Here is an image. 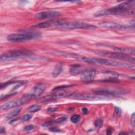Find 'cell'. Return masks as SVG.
Masks as SVG:
<instances>
[{
	"label": "cell",
	"instance_id": "6da1fadb",
	"mask_svg": "<svg viewBox=\"0 0 135 135\" xmlns=\"http://www.w3.org/2000/svg\"><path fill=\"white\" fill-rule=\"evenodd\" d=\"M135 4V1H128L118 4L116 6L109 9H104L98 11L94 14L96 17L107 15H129L134 13V9L132 8Z\"/></svg>",
	"mask_w": 135,
	"mask_h": 135
},
{
	"label": "cell",
	"instance_id": "7a4b0ae2",
	"mask_svg": "<svg viewBox=\"0 0 135 135\" xmlns=\"http://www.w3.org/2000/svg\"><path fill=\"white\" fill-rule=\"evenodd\" d=\"M81 60L87 63L96 64V65H105L108 66H112L115 67L120 68H124L127 69H134V64L131 63L122 62L120 61H112L105 59H100L97 58H91L82 57Z\"/></svg>",
	"mask_w": 135,
	"mask_h": 135
},
{
	"label": "cell",
	"instance_id": "3957f363",
	"mask_svg": "<svg viewBox=\"0 0 135 135\" xmlns=\"http://www.w3.org/2000/svg\"><path fill=\"white\" fill-rule=\"evenodd\" d=\"M93 52L100 56L107 57L109 58L119 59L122 61L129 62L131 63L134 64V58L128 54H125L119 52H111V51H105L95 50L93 51Z\"/></svg>",
	"mask_w": 135,
	"mask_h": 135
},
{
	"label": "cell",
	"instance_id": "277c9868",
	"mask_svg": "<svg viewBox=\"0 0 135 135\" xmlns=\"http://www.w3.org/2000/svg\"><path fill=\"white\" fill-rule=\"evenodd\" d=\"M32 53L28 50H12L8 53L1 54V57H0V61H1V62H3L15 60L20 58H24L26 57H30Z\"/></svg>",
	"mask_w": 135,
	"mask_h": 135
},
{
	"label": "cell",
	"instance_id": "5b68a950",
	"mask_svg": "<svg viewBox=\"0 0 135 135\" xmlns=\"http://www.w3.org/2000/svg\"><path fill=\"white\" fill-rule=\"evenodd\" d=\"M68 98L80 100H100L109 99L107 97L104 96V95L95 93L91 94L80 92H70Z\"/></svg>",
	"mask_w": 135,
	"mask_h": 135
},
{
	"label": "cell",
	"instance_id": "8992f818",
	"mask_svg": "<svg viewBox=\"0 0 135 135\" xmlns=\"http://www.w3.org/2000/svg\"><path fill=\"white\" fill-rule=\"evenodd\" d=\"M39 34L35 32L11 34L8 37V40L13 42H24L39 37Z\"/></svg>",
	"mask_w": 135,
	"mask_h": 135
},
{
	"label": "cell",
	"instance_id": "52a82bcc",
	"mask_svg": "<svg viewBox=\"0 0 135 135\" xmlns=\"http://www.w3.org/2000/svg\"><path fill=\"white\" fill-rule=\"evenodd\" d=\"M94 25L81 22H67L64 21V23L60 28L68 30L73 29H95Z\"/></svg>",
	"mask_w": 135,
	"mask_h": 135
},
{
	"label": "cell",
	"instance_id": "ba28073f",
	"mask_svg": "<svg viewBox=\"0 0 135 135\" xmlns=\"http://www.w3.org/2000/svg\"><path fill=\"white\" fill-rule=\"evenodd\" d=\"M99 25L104 27L109 28L114 30H133L134 29V24L133 25H124L120 24L113 22L104 21L99 23Z\"/></svg>",
	"mask_w": 135,
	"mask_h": 135
},
{
	"label": "cell",
	"instance_id": "9c48e42d",
	"mask_svg": "<svg viewBox=\"0 0 135 135\" xmlns=\"http://www.w3.org/2000/svg\"><path fill=\"white\" fill-rule=\"evenodd\" d=\"M64 20L61 19L50 20L41 22V23L34 25L33 27L37 28H42V29H43V28H48L52 27H60L64 23Z\"/></svg>",
	"mask_w": 135,
	"mask_h": 135
},
{
	"label": "cell",
	"instance_id": "30bf717a",
	"mask_svg": "<svg viewBox=\"0 0 135 135\" xmlns=\"http://www.w3.org/2000/svg\"><path fill=\"white\" fill-rule=\"evenodd\" d=\"M70 94V92H61L58 93H54L50 95H48L47 96L44 97L40 100V102L44 103V102H49V101H52L58 99H60L62 98H68Z\"/></svg>",
	"mask_w": 135,
	"mask_h": 135
},
{
	"label": "cell",
	"instance_id": "8fae6325",
	"mask_svg": "<svg viewBox=\"0 0 135 135\" xmlns=\"http://www.w3.org/2000/svg\"><path fill=\"white\" fill-rule=\"evenodd\" d=\"M60 15V13L57 11H45L37 13L35 15L36 19H46L53 18Z\"/></svg>",
	"mask_w": 135,
	"mask_h": 135
},
{
	"label": "cell",
	"instance_id": "7c38bea8",
	"mask_svg": "<svg viewBox=\"0 0 135 135\" xmlns=\"http://www.w3.org/2000/svg\"><path fill=\"white\" fill-rule=\"evenodd\" d=\"M96 75V71L94 69H89L84 70L81 75V79L85 82H90L94 80Z\"/></svg>",
	"mask_w": 135,
	"mask_h": 135
},
{
	"label": "cell",
	"instance_id": "4fadbf2b",
	"mask_svg": "<svg viewBox=\"0 0 135 135\" xmlns=\"http://www.w3.org/2000/svg\"><path fill=\"white\" fill-rule=\"evenodd\" d=\"M25 104L22 99H15L8 101V102L4 104L1 106V109L2 110H8L11 108L17 107Z\"/></svg>",
	"mask_w": 135,
	"mask_h": 135
},
{
	"label": "cell",
	"instance_id": "5bb4252c",
	"mask_svg": "<svg viewBox=\"0 0 135 135\" xmlns=\"http://www.w3.org/2000/svg\"><path fill=\"white\" fill-rule=\"evenodd\" d=\"M46 85L42 83H38L34 86L31 93L35 98L40 96L46 89Z\"/></svg>",
	"mask_w": 135,
	"mask_h": 135
},
{
	"label": "cell",
	"instance_id": "9a60e30c",
	"mask_svg": "<svg viewBox=\"0 0 135 135\" xmlns=\"http://www.w3.org/2000/svg\"><path fill=\"white\" fill-rule=\"evenodd\" d=\"M83 67L79 64H74L70 66V73L72 76L79 75L83 71Z\"/></svg>",
	"mask_w": 135,
	"mask_h": 135
},
{
	"label": "cell",
	"instance_id": "2e32d148",
	"mask_svg": "<svg viewBox=\"0 0 135 135\" xmlns=\"http://www.w3.org/2000/svg\"><path fill=\"white\" fill-rule=\"evenodd\" d=\"M114 50L117 51V52L127 54H134V49L133 48H120L116 47L114 48Z\"/></svg>",
	"mask_w": 135,
	"mask_h": 135
},
{
	"label": "cell",
	"instance_id": "e0dca14e",
	"mask_svg": "<svg viewBox=\"0 0 135 135\" xmlns=\"http://www.w3.org/2000/svg\"><path fill=\"white\" fill-rule=\"evenodd\" d=\"M22 110V108H19L14 109V110L11 111L10 113H9L7 116H6V118L7 119H12L14 117L18 115L20 112H21V111Z\"/></svg>",
	"mask_w": 135,
	"mask_h": 135
},
{
	"label": "cell",
	"instance_id": "ac0fdd59",
	"mask_svg": "<svg viewBox=\"0 0 135 135\" xmlns=\"http://www.w3.org/2000/svg\"><path fill=\"white\" fill-rule=\"evenodd\" d=\"M62 65L61 64H58L55 66V68L54 69L53 72H52V76L54 78L57 77L62 72Z\"/></svg>",
	"mask_w": 135,
	"mask_h": 135
},
{
	"label": "cell",
	"instance_id": "d6986e66",
	"mask_svg": "<svg viewBox=\"0 0 135 135\" xmlns=\"http://www.w3.org/2000/svg\"><path fill=\"white\" fill-rule=\"evenodd\" d=\"M41 108V107L40 106L38 105H32L28 108V111L30 112H36L39 110H40Z\"/></svg>",
	"mask_w": 135,
	"mask_h": 135
},
{
	"label": "cell",
	"instance_id": "ffe728a7",
	"mask_svg": "<svg viewBox=\"0 0 135 135\" xmlns=\"http://www.w3.org/2000/svg\"><path fill=\"white\" fill-rule=\"evenodd\" d=\"M76 86V85H64V86H60L54 88L53 90L52 91H61L62 90L65 89H68L69 88H71L73 87Z\"/></svg>",
	"mask_w": 135,
	"mask_h": 135
},
{
	"label": "cell",
	"instance_id": "44dd1931",
	"mask_svg": "<svg viewBox=\"0 0 135 135\" xmlns=\"http://www.w3.org/2000/svg\"><path fill=\"white\" fill-rule=\"evenodd\" d=\"M103 124H104L103 120L100 119V118H98V119H96V120L94 122L95 127L99 129H100L103 127Z\"/></svg>",
	"mask_w": 135,
	"mask_h": 135
},
{
	"label": "cell",
	"instance_id": "7402d4cb",
	"mask_svg": "<svg viewBox=\"0 0 135 135\" xmlns=\"http://www.w3.org/2000/svg\"><path fill=\"white\" fill-rule=\"evenodd\" d=\"M80 120V116L79 115H74L71 118V120L72 123H77Z\"/></svg>",
	"mask_w": 135,
	"mask_h": 135
},
{
	"label": "cell",
	"instance_id": "603a6c76",
	"mask_svg": "<svg viewBox=\"0 0 135 135\" xmlns=\"http://www.w3.org/2000/svg\"><path fill=\"white\" fill-rule=\"evenodd\" d=\"M19 82V81H10L7 82H5L4 83H3V84H1V87H0V88H1V89H2L3 88H6L7 86L10 85V84H14V83H18Z\"/></svg>",
	"mask_w": 135,
	"mask_h": 135
},
{
	"label": "cell",
	"instance_id": "cb8c5ba5",
	"mask_svg": "<svg viewBox=\"0 0 135 135\" xmlns=\"http://www.w3.org/2000/svg\"><path fill=\"white\" fill-rule=\"evenodd\" d=\"M57 124V122L56 121H48L46 122H44V123L42 125V126L43 127H50V126H52L54 125Z\"/></svg>",
	"mask_w": 135,
	"mask_h": 135
},
{
	"label": "cell",
	"instance_id": "d4e9b609",
	"mask_svg": "<svg viewBox=\"0 0 135 135\" xmlns=\"http://www.w3.org/2000/svg\"><path fill=\"white\" fill-rule=\"evenodd\" d=\"M104 73L106 74H108L110 75V76H111L112 77H113L114 78H116L119 77V75L118 74L117 72H115V71H105L104 72Z\"/></svg>",
	"mask_w": 135,
	"mask_h": 135
},
{
	"label": "cell",
	"instance_id": "484cf974",
	"mask_svg": "<svg viewBox=\"0 0 135 135\" xmlns=\"http://www.w3.org/2000/svg\"><path fill=\"white\" fill-rule=\"evenodd\" d=\"M32 117V116L30 114H26L22 117V120H23V121H26L30 120L31 119Z\"/></svg>",
	"mask_w": 135,
	"mask_h": 135
},
{
	"label": "cell",
	"instance_id": "4316f807",
	"mask_svg": "<svg viewBox=\"0 0 135 135\" xmlns=\"http://www.w3.org/2000/svg\"><path fill=\"white\" fill-rule=\"evenodd\" d=\"M121 112V110L120 108L119 107H115V116L116 117H119Z\"/></svg>",
	"mask_w": 135,
	"mask_h": 135
},
{
	"label": "cell",
	"instance_id": "83f0119b",
	"mask_svg": "<svg viewBox=\"0 0 135 135\" xmlns=\"http://www.w3.org/2000/svg\"><path fill=\"white\" fill-rule=\"evenodd\" d=\"M34 128H35V126L32 125H27V126H25L24 128V130H25V131H31V130H33Z\"/></svg>",
	"mask_w": 135,
	"mask_h": 135
},
{
	"label": "cell",
	"instance_id": "f1b7e54d",
	"mask_svg": "<svg viewBox=\"0 0 135 135\" xmlns=\"http://www.w3.org/2000/svg\"><path fill=\"white\" fill-rule=\"evenodd\" d=\"M66 120V118L65 117H61V118H58V119H57L55 121L56 122H57L58 124V123H60L65 121Z\"/></svg>",
	"mask_w": 135,
	"mask_h": 135
},
{
	"label": "cell",
	"instance_id": "f546056e",
	"mask_svg": "<svg viewBox=\"0 0 135 135\" xmlns=\"http://www.w3.org/2000/svg\"><path fill=\"white\" fill-rule=\"evenodd\" d=\"M15 94V93H10L9 94H7L6 95H1V100H2L3 99H6V98H8V97H10L11 96H12V95H13Z\"/></svg>",
	"mask_w": 135,
	"mask_h": 135
},
{
	"label": "cell",
	"instance_id": "4dcf8cb0",
	"mask_svg": "<svg viewBox=\"0 0 135 135\" xmlns=\"http://www.w3.org/2000/svg\"><path fill=\"white\" fill-rule=\"evenodd\" d=\"M49 130L50 131H51V132H61V130H60V129L56 128V127H51L49 129Z\"/></svg>",
	"mask_w": 135,
	"mask_h": 135
},
{
	"label": "cell",
	"instance_id": "1f68e13d",
	"mask_svg": "<svg viewBox=\"0 0 135 135\" xmlns=\"http://www.w3.org/2000/svg\"><path fill=\"white\" fill-rule=\"evenodd\" d=\"M134 118H135V116H134V113H133L131 115V120H130V123H131V126L133 127H134V125H135V121H134Z\"/></svg>",
	"mask_w": 135,
	"mask_h": 135
},
{
	"label": "cell",
	"instance_id": "d6a6232c",
	"mask_svg": "<svg viewBox=\"0 0 135 135\" xmlns=\"http://www.w3.org/2000/svg\"><path fill=\"white\" fill-rule=\"evenodd\" d=\"M82 114L84 115H87L88 113V110L87 108H83L82 109Z\"/></svg>",
	"mask_w": 135,
	"mask_h": 135
},
{
	"label": "cell",
	"instance_id": "836d02e7",
	"mask_svg": "<svg viewBox=\"0 0 135 135\" xmlns=\"http://www.w3.org/2000/svg\"><path fill=\"white\" fill-rule=\"evenodd\" d=\"M57 108H55V107H53V108H48L47 109V111H49V112H54L55 111H57Z\"/></svg>",
	"mask_w": 135,
	"mask_h": 135
},
{
	"label": "cell",
	"instance_id": "e575fe53",
	"mask_svg": "<svg viewBox=\"0 0 135 135\" xmlns=\"http://www.w3.org/2000/svg\"><path fill=\"white\" fill-rule=\"evenodd\" d=\"M112 129L111 128H108L107 130V134H112Z\"/></svg>",
	"mask_w": 135,
	"mask_h": 135
},
{
	"label": "cell",
	"instance_id": "d590c367",
	"mask_svg": "<svg viewBox=\"0 0 135 135\" xmlns=\"http://www.w3.org/2000/svg\"><path fill=\"white\" fill-rule=\"evenodd\" d=\"M18 120V119H17V118H15V119H13L12 120H11V121H10V124H12V123H13L15 121H16V120Z\"/></svg>",
	"mask_w": 135,
	"mask_h": 135
},
{
	"label": "cell",
	"instance_id": "8d00e7d4",
	"mask_svg": "<svg viewBox=\"0 0 135 135\" xmlns=\"http://www.w3.org/2000/svg\"><path fill=\"white\" fill-rule=\"evenodd\" d=\"M0 132H1V133H5V129L4 128H2L1 129V131H0Z\"/></svg>",
	"mask_w": 135,
	"mask_h": 135
}]
</instances>
